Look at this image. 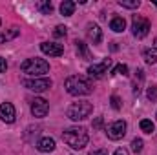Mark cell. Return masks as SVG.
Wrapping results in <instances>:
<instances>
[{
	"label": "cell",
	"mask_w": 157,
	"mask_h": 155,
	"mask_svg": "<svg viewBox=\"0 0 157 155\" xmlns=\"http://www.w3.org/2000/svg\"><path fill=\"white\" fill-rule=\"evenodd\" d=\"M20 70H22L26 75H29V77L39 78V77H42V75H46V73H49V64H48V60L35 57V59L24 60L22 66H20Z\"/></svg>",
	"instance_id": "3957f363"
},
{
	"label": "cell",
	"mask_w": 157,
	"mask_h": 155,
	"mask_svg": "<svg viewBox=\"0 0 157 155\" xmlns=\"http://www.w3.org/2000/svg\"><path fill=\"white\" fill-rule=\"evenodd\" d=\"M143 144H144L143 139H133V141H132V150H133L135 153H141V152H143Z\"/></svg>",
	"instance_id": "7402d4cb"
},
{
	"label": "cell",
	"mask_w": 157,
	"mask_h": 155,
	"mask_svg": "<svg viewBox=\"0 0 157 155\" xmlns=\"http://www.w3.org/2000/svg\"><path fill=\"white\" fill-rule=\"evenodd\" d=\"M77 44V55H78V59H82V60H90V49H88V44H84L82 40H77L75 42Z\"/></svg>",
	"instance_id": "2e32d148"
},
{
	"label": "cell",
	"mask_w": 157,
	"mask_h": 155,
	"mask_svg": "<svg viewBox=\"0 0 157 155\" xmlns=\"http://www.w3.org/2000/svg\"><path fill=\"white\" fill-rule=\"evenodd\" d=\"M139 126H141V130H143L144 133H154V128H155L150 119H143V120L139 122Z\"/></svg>",
	"instance_id": "d6986e66"
},
{
	"label": "cell",
	"mask_w": 157,
	"mask_h": 155,
	"mask_svg": "<svg viewBox=\"0 0 157 155\" xmlns=\"http://www.w3.org/2000/svg\"><path fill=\"white\" fill-rule=\"evenodd\" d=\"M110 66H112V59H104L102 62L90 66L88 68V75L91 78H101V77H104V73H108Z\"/></svg>",
	"instance_id": "ba28073f"
},
{
	"label": "cell",
	"mask_w": 157,
	"mask_h": 155,
	"mask_svg": "<svg viewBox=\"0 0 157 155\" xmlns=\"http://www.w3.org/2000/svg\"><path fill=\"white\" fill-rule=\"evenodd\" d=\"M101 126H102V117H97L93 122V128H101Z\"/></svg>",
	"instance_id": "f1b7e54d"
},
{
	"label": "cell",
	"mask_w": 157,
	"mask_h": 155,
	"mask_svg": "<svg viewBox=\"0 0 157 155\" xmlns=\"http://www.w3.org/2000/svg\"><path fill=\"white\" fill-rule=\"evenodd\" d=\"M66 91L73 97H80V95H90L93 91V82L88 77L82 75H71L66 78Z\"/></svg>",
	"instance_id": "7a4b0ae2"
},
{
	"label": "cell",
	"mask_w": 157,
	"mask_h": 155,
	"mask_svg": "<svg viewBox=\"0 0 157 155\" xmlns=\"http://www.w3.org/2000/svg\"><path fill=\"white\" fill-rule=\"evenodd\" d=\"M119 6L128 7V9H137L141 6V2L139 0H119Z\"/></svg>",
	"instance_id": "44dd1931"
},
{
	"label": "cell",
	"mask_w": 157,
	"mask_h": 155,
	"mask_svg": "<svg viewBox=\"0 0 157 155\" xmlns=\"http://www.w3.org/2000/svg\"><path fill=\"white\" fill-rule=\"evenodd\" d=\"M110 29H113L115 33L124 31V29H126V20H124L122 17H113V18L110 20Z\"/></svg>",
	"instance_id": "9a60e30c"
},
{
	"label": "cell",
	"mask_w": 157,
	"mask_h": 155,
	"mask_svg": "<svg viewBox=\"0 0 157 155\" xmlns=\"http://www.w3.org/2000/svg\"><path fill=\"white\" fill-rule=\"evenodd\" d=\"M115 75H128V66L126 64H117L115 70H113Z\"/></svg>",
	"instance_id": "cb8c5ba5"
},
{
	"label": "cell",
	"mask_w": 157,
	"mask_h": 155,
	"mask_svg": "<svg viewBox=\"0 0 157 155\" xmlns=\"http://www.w3.org/2000/svg\"><path fill=\"white\" fill-rule=\"evenodd\" d=\"M143 57H144V62H146V64H155L157 62V55L152 49H144V51H143Z\"/></svg>",
	"instance_id": "ffe728a7"
},
{
	"label": "cell",
	"mask_w": 157,
	"mask_h": 155,
	"mask_svg": "<svg viewBox=\"0 0 157 155\" xmlns=\"http://www.w3.org/2000/svg\"><path fill=\"white\" fill-rule=\"evenodd\" d=\"M40 49H42L44 55H49V57H60L64 53V47L57 42H42Z\"/></svg>",
	"instance_id": "8fae6325"
},
{
	"label": "cell",
	"mask_w": 157,
	"mask_h": 155,
	"mask_svg": "<svg viewBox=\"0 0 157 155\" xmlns=\"http://www.w3.org/2000/svg\"><path fill=\"white\" fill-rule=\"evenodd\" d=\"M18 35H20V29H18L17 26H13V28H9V29H6V31L0 33V44H2V42H7V40L17 39Z\"/></svg>",
	"instance_id": "5bb4252c"
},
{
	"label": "cell",
	"mask_w": 157,
	"mask_h": 155,
	"mask_svg": "<svg viewBox=\"0 0 157 155\" xmlns=\"http://www.w3.org/2000/svg\"><path fill=\"white\" fill-rule=\"evenodd\" d=\"M146 97H148L152 102H155L157 100V86H150V88L146 89Z\"/></svg>",
	"instance_id": "603a6c76"
},
{
	"label": "cell",
	"mask_w": 157,
	"mask_h": 155,
	"mask_svg": "<svg viewBox=\"0 0 157 155\" xmlns=\"http://www.w3.org/2000/svg\"><path fill=\"white\" fill-rule=\"evenodd\" d=\"M37 150L42 152V153H49V152H53V150H55V139H51V137H42V139H39V142H37Z\"/></svg>",
	"instance_id": "4fadbf2b"
},
{
	"label": "cell",
	"mask_w": 157,
	"mask_h": 155,
	"mask_svg": "<svg viewBox=\"0 0 157 155\" xmlns=\"http://www.w3.org/2000/svg\"><path fill=\"white\" fill-rule=\"evenodd\" d=\"M37 7L40 9V13H44V15H49V13L53 11V4H51L49 0H42V2H39Z\"/></svg>",
	"instance_id": "ac0fdd59"
},
{
	"label": "cell",
	"mask_w": 157,
	"mask_h": 155,
	"mask_svg": "<svg viewBox=\"0 0 157 155\" xmlns=\"http://www.w3.org/2000/svg\"><path fill=\"white\" fill-rule=\"evenodd\" d=\"M154 4H155V6H157V0H155V2H154Z\"/></svg>",
	"instance_id": "1f68e13d"
},
{
	"label": "cell",
	"mask_w": 157,
	"mask_h": 155,
	"mask_svg": "<svg viewBox=\"0 0 157 155\" xmlns=\"http://www.w3.org/2000/svg\"><path fill=\"white\" fill-rule=\"evenodd\" d=\"M91 112H93V104H91V102H88V100H78V102L70 104L66 115L70 117L71 120H84V119H88V117L91 115Z\"/></svg>",
	"instance_id": "277c9868"
},
{
	"label": "cell",
	"mask_w": 157,
	"mask_h": 155,
	"mask_svg": "<svg viewBox=\"0 0 157 155\" xmlns=\"http://www.w3.org/2000/svg\"><path fill=\"white\" fill-rule=\"evenodd\" d=\"M24 86L29 89V91H35V93H42L46 89L51 88V80L46 77H39V78H26L24 80Z\"/></svg>",
	"instance_id": "8992f818"
},
{
	"label": "cell",
	"mask_w": 157,
	"mask_h": 155,
	"mask_svg": "<svg viewBox=\"0 0 157 155\" xmlns=\"http://www.w3.org/2000/svg\"><path fill=\"white\" fill-rule=\"evenodd\" d=\"M48 112H49V102H48L46 99L37 97V99H33V100H31V113L37 117V119L46 117V115H48Z\"/></svg>",
	"instance_id": "9c48e42d"
},
{
	"label": "cell",
	"mask_w": 157,
	"mask_h": 155,
	"mask_svg": "<svg viewBox=\"0 0 157 155\" xmlns=\"http://www.w3.org/2000/svg\"><path fill=\"white\" fill-rule=\"evenodd\" d=\"M62 139H64V142H66L71 150H82V148L88 144V141H90L88 131H86V128H82V126H71V128L64 130Z\"/></svg>",
	"instance_id": "6da1fadb"
},
{
	"label": "cell",
	"mask_w": 157,
	"mask_h": 155,
	"mask_svg": "<svg viewBox=\"0 0 157 155\" xmlns=\"http://www.w3.org/2000/svg\"><path fill=\"white\" fill-rule=\"evenodd\" d=\"M106 133L112 141H121L124 135H126V122L124 120H113L108 128H106Z\"/></svg>",
	"instance_id": "52a82bcc"
},
{
	"label": "cell",
	"mask_w": 157,
	"mask_h": 155,
	"mask_svg": "<svg viewBox=\"0 0 157 155\" xmlns=\"http://www.w3.org/2000/svg\"><path fill=\"white\" fill-rule=\"evenodd\" d=\"M112 108H113V110H121V100H119L117 95L112 97Z\"/></svg>",
	"instance_id": "484cf974"
},
{
	"label": "cell",
	"mask_w": 157,
	"mask_h": 155,
	"mask_svg": "<svg viewBox=\"0 0 157 155\" xmlns=\"http://www.w3.org/2000/svg\"><path fill=\"white\" fill-rule=\"evenodd\" d=\"M86 35H88L90 42H93V44H101V40H102V31H101V28L97 24H90Z\"/></svg>",
	"instance_id": "7c38bea8"
},
{
	"label": "cell",
	"mask_w": 157,
	"mask_h": 155,
	"mask_svg": "<svg viewBox=\"0 0 157 155\" xmlns=\"http://www.w3.org/2000/svg\"><path fill=\"white\" fill-rule=\"evenodd\" d=\"M90 155H108V152L101 148V150H93V152H90Z\"/></svg>",
	"instance_id": "83f0119b"
},
{
	"label": "cell",
	"mask_w": 157,
	"mask_h": 155,
	"mask_svg": "<svg viewBox=\"0 0 157 155\" xmlns=\"http://www.w3.org/2000/svg\"><path fill=\"white\" fill-rule=\"evenodd\" d=\"M60 13H62L64 17H71V15L75 13V2H71V0H64V2L60 4Z\"/></svg>",
	"instance_id": "e0dca14e"
},
{
	"label": "cell",
	"mask_w": 157,
	"mask_h": 155,
	"mask_svg": "<svg viewBox=\"0 0 157 155\" xmlns=\"http://www.w3.org/2000/svg\"><path fill=\"white\" fill-rule=\"evenodd\" d=\"M154 47L157 49V37H155V40H154Z\"/></svg>",
	"instance_id": "4dcf8cb0"
},
{
	"label": "cell",
	"mask_w": 157,
	"mask_h": 155,
	"mask_svg": "<svg viewBox=\"0 0 157 155\" xmlns=\"http://www.w3.org/2000/svg\"><path fill=\"white\" fill-rule=\"evenodd\" d=\"M113 155H128V152H126L124 148H119V150H115V153Z\"/></svg>",
	"instance_id": "f546056e"
},
{
	"label": "cell",
	"mask_w": 157,
	"mask_h": 155,
	"mask_svg": "<svg viewBox=\"0 0 157 155\" xmlns=\"http://www.w3.org/2000/svg\"><path fill=\"white\" fill-rule=\"evenodd\" d=\"M66 31H68V28L66 26H57L55 28V31H53V35L59 39V37H66Z\"/></svg>",
	"instance_id": "d4e9b609"
},
{
	"label": "cell",
	"mask_w": 157,
	"mask_h": 155,
	"mask_svg": "<svg viewBox=\"0 0 157 155\" xmlns=\"http://www.w3.org/2000/svg\"><path fill=\"white\" fill-rule=\"evenodd\" d=\"M150 31V20L144 17H133L132 20V33L137 39H144Z\"/></svg>",
	"instance_id": "5b68a950"
},
{
	"label": "cell",
	"mask_w": 157,
	"mask_h": 155,
	"mask_svg": "<svg viewBox=\"0 0 157 155\" xmlns=\"http://www.w3.org/2000/svg\"><path fill=\"white\" fill-rule=\"evenodd\" d=\"M15 117H17V112H15V106H13L11 102H2V104H0V119H2L6 124L15 122Z\"/></svg>",
	"instance_id": "30bf717a"
},
{
	"label": "cell",
	"mask_w": 157,
	"mask_h": 155,
	"mask_svg": "<svg viewBox=\"0 0 157 155\" xmlns=\"http://www.w3.org/2000/svg\"><path fill=\"white\" fill-rule=\"evenodd\" d=\"M6 70H7V62H6V59L0 57V73H6Z\"/></svg>",
	"instance_id": "4316f807"
}]
</instances>
